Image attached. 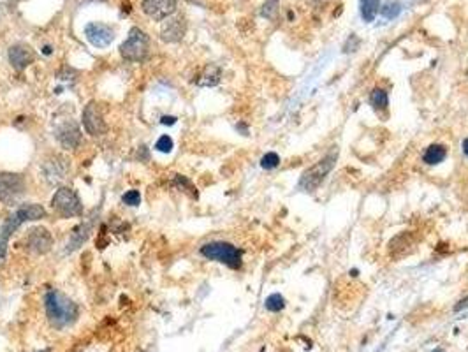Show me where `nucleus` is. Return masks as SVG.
<instances>
[{
	"label": "nucleus",
	"mask_w": 468,
	"mask_h": 352,
	"mask_svg": "<svg viewBox=\"0 0 468 352\" xmlns=\"http://www.w3.org/2000/svg\"><path fill=\"white\" fill-rule=\"evenodd\" d=\"M176 9V0H143V11L153 20H165Z\"/></svg>",
	"instance_id": "obj_12"
},
{
	"label": "nucleus",
	"mask_w": 468,
	"mask_h": 352,
	"mask_svg": "<svg viewBox=\"0 0 468 352\" xmlns=\"http://www.w3.org/2000/svg\"><path fill=\"white\" fill-rule=\"evenodd\" d=\"M361 4V16L364 21H374L377 13L381 11V0H359Z\"/></svg>",
	"instance_id": "obj_20"
},
{
	"label": "nucleus",
	"mask_w": 468,
	"mask_h": 352,
	"mask_svg": "<svg viewBox=\"0 0 468 352\" xmlns=\"http://www.w3.org/2000/svg\"><path fill=\"white\" fill-rule=\"evenodd\" d=\"M51 206L60 217L65 218L78 217V215L83 213V206H81L78 194L69 187H62L55 192L53 199H51Z\"/></svg>",
	"instance_id": "obj_5"
},
{
	"label": "nucleus",
	"mask_w": 468,
	"mask_h": 352,
	"mask_svg": "<svg viewBox=\"0 0 468 352\" xmlns=\"http://www.w3.org/2000/svg\"><path fill=\"white\" fill-rule=\"evenodd\" d=\"M201 254L209 261H219L222 265L229 266L231 270L241 268V250L238 247L231 245L226 242H213L206 243L201 247Z\"/></svg>",
	"instance_id": "obj_4"
},
{
	"label": "nucleus",
	"mask_w": 468,
	"mask_h": 352,
	"mask_svg": "<svg viewBox=\"0 0 468 352\" xmlns=\"http://www.w3.org/2000/svg\"><path fill=\"white\" fill-rule=\"evenodd\" d=\"M415 245H418V240L412 233H401L391 240L389 255L393 259H403L415 250Z\"/></svg>",
	"instance_id": "obj_9"
},
{
	"label": "nucleus",
	"mask_w": 468,
	"mask_h": 352,
	"mask_svg": "<svg viewBox=\"0 0 468 352\" xmlns=\"http://www.w3.org/2000/svg\"><path fill=\"white\" fill-rule=\"evenodd\" d=\"M85 36L97 48H108L113 43V39H115L113 28L104 23H88L87 28H85Z\"/></svg>",
	"instance_id": "obj_10"
},
{
	"label": "nucleus",
	"mask_w": 468,
	"mask_h": 352,
	"mask_svg": "<svg viewBox=\"0 0 468 352\" xmlns=\"http://www.w3.org/2000/svg\"><path fill=\"white\" fill-rule=\"evenodd\" d=\"M148 46H150L148 36H146L143 31H139V28H132V31L129 32L127 41L120 46V53L125 60L139 62L146 57V53H148Z\"/></svg>",
	"instance_id": "obj_6"
},
{
	"label": "nucleus",
	"mask_w": 468,
	"mask_h": 352,
	"mask_svg": "<svg viewBox=\"0 0 468 352\" xmlns=\"http://www.w3.org/2000/svg\"><path fill=\"white\" fill-rule=\"evenodd\" d=\"M337 157H338V151L333 150L331 154H327L326 157L320 159L317 164L308 168L307 171L301 175L300 181H298V188H301V191L305 192L315 191V188L322 183L324 178L330 175L331 169L334 168V164H337Z\"/></svg>",
	"instance_id": "obj_3"
},
{
	"label": "nucleus",
	"mask_w": 468,
	"mask_h": 352,
	"mask_svg": "<svg viewBox=\"0 0 468 352\" xmlns=\"http://www.w3.org/2000/svg\"><path fill=\"white\" fill-rule=\"evenodd\" d=\"M445 157H447V146L440 143H435L426 148L425 155H423V162L428 166H437L440 164V162H444Z\"/></svg>",
	"instance_id": "obj_17"
},
{
	"label": "nucleus",
	"mask_w": 468,
	"mask_h": 352,
	"mask_svg": "<svg viewBox=\"0 0 468 352\" xmlns=\"http://www.w3.org/2000/svg\"><path fill=\"white\" fill-rule=\"evenodd\" d=\"M162 39L169 41V43H175V41H180L185 34V21L182 18H175V20L168 21V23L162 27Z\"/></svg>",
	"instance_id": "obj_16"
},
{
	"label": "nucleus",
	"mask_w": 468,
	"mask_h": 352,
	"mask_svg": "<svg viewBox=\"0 0 468 352\" xmlns=\"http://www.w3.org/2000/svg\"><path fill=\"white\" fill-rule=\"evenodd\" d=\"M220 81V69L217 65H208L205 68V70L201 73V76L195 80V83L199 87H215L217 83Z\"/></svg>",
	"instance_id": "obj_19"
},
{
	"label": "nucleus",
	"mask_w": 468,
	"mask_h": 352,
	"mask_svg": "<svg viewBox=\"0 0 468 352\" xmlns=\"http://www.w3.org/2000/svg\"><path fill=\"white\" fill-rule=\"evenodd\" d=\"M368 101H370L371 107H374L377 113L388 111L389 95H388V92L384 90V88H374V90L370 92V97H368Z\"/></svg>",
	"instance_id": "obj_18"
},
{
	"label": "nucleus",
	"mask_w": 468,
	"mask_h": 352,
	"mask_svg": "<svg viewBox=\"0 0 468 352\" xmlns=\"http://www.w3.org/2000/svg\"><path fill=\"white\" fill-rule=\"evenodd\" d=\"M25 191V181L20 175L4 173L0 175V201L4 205H14Z\"/></svg>",
	"instance_id": "obj_7"
},
{
	"label": "nucleus",
	"mask_w": 468,
	"mask_h": 352,
	"mask_svg": "<svg viewBox=\"0 0 468 352\" xmlns=\"http://www.w3.org/2000/svg\"><path fill=\"white\" fill-rule=\"evenodd\" d=\"M175 183H176V187L182 188L183 192H189V194L192 196V198H197V191H195L194 185L190 183V180H187L185 176H176Z\"/></svg>",
	"instance_id": "obj_24"
},
{
	"label": "nucleus",
	"mask_w": 468,
	"mask_h": 352,
	"mask_svg": "<svg viewBox=\"0 0 468 352\" xmlns=\"http://www.w3.org/2000/svg\"><path fill=\"white\" fill-rule=\"evenodd\" d=\"M9 60H11V64H13L14 69L23 70L25 68H28V65L34 62V53H32L31 48L18 44V46H13L9 50Z\"/></svg>",
	"instance_id": "obj_15"
},
{
	"label": "nucleus",
	"mask_w": 468,
	"mask_h": 352,
	"mask_svg": "<svg viewBox=\"0 0 468 352\" xmlns=\"http://www.w3.org/2000/svg\"><path fill=\"white\" fill-rule=\"evenodd\" d=\"M43 352H48V351H43Z\"/></svg>",
	"instance_id": "obj_33"
},
{
	"label": "nucleus",
	"mask_w": 468,
	"mask_h": 352,
	"mask_svg": "<svg viewBox=\"0 0 468 352\" xmlns=\"http://www.w3.org/2000/svg\"><path fill=\"white\" fill-rule=\"evenodd\" d=\"M156 148L162 154H169L173 150V139L169 136H162V138H158Z\"/></svg>",
	"instance_id": "obj_25"
},
{
	"label": "nucleus",
	"mask_w": 468,
	"mask_h": 352,
	"mask_svg": "<svg viewBox=\"0 0 468 352\" xmlns=\"http://www.w3.org/2000/svg\"><path fill=\"white\" fill-rule=\"evenodd\" d=\"M280 157L278 154H275V151H270V154L264 155L263 159H261V168L263 169H275L280 166Z\"/></svg>",
	"instance_id": "obj_23"
},
{
	"label": "nucleus",
	"mask_w": 468,
	"mask_h": 352,
	"mask_svg": "<svg viewBox=\"0 0 468 352\" xmlns=\"http://www.w3.org/2000/svg\"><path fill=\"white\" fill-rule=\"evenodd\" d=\"M124 203L129 206H138L141 203V196H139L138 191H129L127 194L124 196Z\"/></svg>",
	"instance_id": "obj_27"
},
{
	"label": "nucleus",
	"mask_w": 468,
	"mask_h": 352,
	"mask_svg": "<svg viewBox=\"0 0 468 352\" xmlns=\"http://www.w3.org/2000/svg\"><path fill=\"white\" fill-rule=\"evenodd\" d=\"M46 314L55 328H65L72 324L78 317V306L75 302L58 291H50L46 294Z\"/></svg>",
	"instance_id": "obj_1"
},
{
	"label": "nucleus",
	"mask_w": 468,
	"mask_h": 352,
	"mask_svg": "<svg viewBox=\"0 0 468 352\" xmlns=\"http://www.w3.org/2000/svg\"><path fill=\"white\" fill-rule=\"evenodd\" d=\"M43 51H44V53H46V55H50V53H51V48H50V46H44V50H43Z\"/></svg>",
	"instance_id": "obj_32"
},
{
	"label": "nucleus",
	"mask_w": 468,
	"mask_h": 352,
	"mask_svg": "<svg viewBox=\"0 0 468 352\" xmlns=\"http://www.w3.org/2000/svg\"><path fill=\"white\" fill-rule=\"evenodd\" d=\"M44 176H46L48 183L57 185L60 181L65 180L69 173V162L64 157H53L50 161H46V164L43 166Z\"/></svg>",
	"instance_id": "obj_11"
},
{
	"label": "nucleus",
	"mask_w": 468,
	"mask_h": 352,
	"mask_svg": "<svg viewBox=\"0 0 468 352\" xmlns=\"http://www.w3.org/2000/svg\"><path fill=\"white\" fill-rule=\"evenodd\" d=\"M276 9H278V0H268V2L263 6L261 14L266 18H273L276 14Z\"/></svg>",
	"instance_id": "obj_26"
},
{
	"label": "nucleus",
	"mask_w": 468,
	"mask_h": 352,
	"mask_svg": "<svg viewBox=\"0 0 468 352\" xmlns=\"http://www.w3.org/2000/svg\"><path fill=\"white\" fill-rule=\"evenodd\" d=\"M462 148H463V154H465V157H468V138L463 139Z\"/></svg>",
	"instance_id": "obj_31"
},
{
	"label": "nucleus",
	"mask_w": 468,
	"mask_h": 352,
	"mask_svg": "<svg viewBox=\"0 0 468 352\" xmlns=\"http://www.w3.org/2000/svg\"><path fill=\"white\" fill-rule=\"evenodd\" d=\"M266 309L270 312H282L285 309V299H283L282 294H271L270 298L266 299Z\"/></svg>",
	"instance_id": "obj_22"
},
{
	"label": "nucleus",
	"mask_w": 468,
	"mask_h": 352,
	"mask_svg": "<svg viewBox=\"0 0 468 352\" xmlns=\"http://www.w3.org/2000/svg\"><path fill=\"white\" fill-rule=\"evenodd\" d=\"M400 11H401V4L398 2V0H388L384 6H381V13L386 20H394V18H398Z\"/></svg>",
	"instance_id": "obj_21"
},
{
	"label": "nucleus",
	"mask_w": 468,
	"mask_h": 352,
	"mask_svg": "<svg viewBox=\"0 0 468 352\" xmlns=\"http://www.w3.org/2000/svg\"><path fill=\"white\" fill-rule=\"evenodd\" d=\"M357 46H359V39H357L356 36H351L347 39V43L344 44V51L345 53H352V51L357 50Z\"/></svg>",
	"instance_id": "obj_28"
},
{
	"label": "nucleus",
	"mask_w": 468,
	"mask_h": 352,
	"mask_svg": "<svg viewBox=\"0 0 468 352\" xmlns=\"http://www.w3.org/2000/svg\"><path fill=\"white\" fill-rule=\"evenodd\" d=\"M162 124L173 125V124H176V118L175 117H164V118H162Z\"/></svg>",
	"instance_id": "obj_30"
},
{
	"label": "nucleus",
	"mask_w": 468,
	"mask_h": 352,
	"mask_svg": "<svg viewBox=\"0 0 468 352\" xmlns=\"http://www.w3.org/2000/svg\"><path fill=\"white\" fill-rule=\"evenodd\" d=\"M57 139L60 141V144L65 150H75V148H78L81 141L80 127L75 122H67V124L60 125L57 129Z\"/></svg>",
	"instance_id": "obj_13"
},
{
	"label": "nucleus",
	"mask_w": 468,
	"mask_h": 352,
	"mask_svg": "<svg viewBox=\"0 0 468 352\" xmlns=\"http://www.w3.org/2000/svg\"><path fill=\"white\" fill-rule=\"evenodd\" d=\"M46 215V211L40 205H25L21 208H18L6 220V224L2 225V231H0V265L6 259V250H7V242H9V236L20 228L23 222L27 220H39Z\"/></svg>",
	"instance_id": "obj_2"
},
{
	"label": "nucleus",
	"mask_w": 468,
	"mask_h": 352,
	"mask_svg": "<svg viewBox=\"0 0 468 352\" xmlns=\"http://www.w3.org/2000/svg\"><path fill=\"white\" fill-rule=\"evenodd\" d=\"M83 124H85V129L88 131V134H92V136H102V134H106V131H108L104 117H102L97 102H90V105L85 107Z\"/></svg>",
	"instance_id": "obj_8"
},
{
	"label": "nucleus",
	"mask_w": 468,
	"mask_h": 352,
	"mask_svg": "<svg viewBox=\"0 0 468 352\" xmlns=\"http://www.w3.org/2000/svg\"><path fill=\"white\" fill-rule=\"evenodd\" d=\"M467 306H468V298L462 299V302H459V305H456V306H455V312H459V310L467 309Z\"/></svg>",
	"instance_id": "obj_29"
},
{
	"label": "nucleus",
	"mask_w": 468,
	"mask_h": 352,
	"mask_svg": "<svg viewBox=\"0 0 468 352\" xmlns=\"http://www.w3.org/2000/svg\"><path fill=\"white\" fill-rule=\"evenodd\" d=\"M51 243H53V238H51L50 233L43 228L34 229V231L28 235V247H31V250H34L36 254H46L51 248Z\"/></svg>",
	"instance_id": "obj_14"
}]
</instances>
